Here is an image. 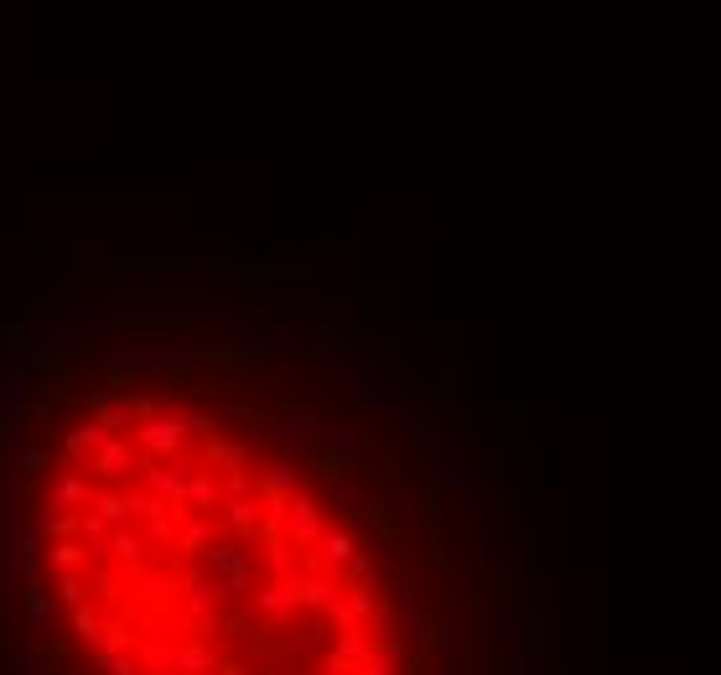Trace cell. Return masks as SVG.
<instances>
[{
	"label": "cell",
	"instance_id": "1",
	"mask_svg": "<svg viewBox=\"0 0 721 675\" xmlns=\"http://www.w3.org/2000/svg\"><path fill=\"white\" fill-rule=\"evenodd\" d=\"M193 437V426H187V405H167L161 416H146L130 426V442H136L146 457H182Z\"/></svg>",
	"mask_w": 721,
	"mask_h": 675
},
{
	"label": "cell",
	"instance_id": "2",
	"mask_svg": "<svg viewBox=\"0 0 721 675\" xmlns=\"http://www.w3.org/2000/svg\"><path fill=\"white\" fill-rule=\"evenodd\" d=\"M94 504V473L83 462H62L58 473L47 478V510H62V515H83Z\"/></svg>",
	"mask_w": 721,
	"mask_h": 675
},
{
	"label": "cell",
	"instance_id": "3",
	"mask_svg": "<svg viewBox=\"0 0 721 675\" xmlns=\"http://www.w3.org/2000/svg\"><path fill=\"white\" fill-rule=\"evenodd\" d=\"M140 462H146V453H140V447L125 437V432H115V437L104 442V447H99V453L89 457L83 468H89L99 483H130V473H136Z\"/></svg>",
	"mask_w": 721,
	"mask_h": 675
},
{
	"label": "cell",
	"instance_id": "4",
	"mask_svg": "<svg viewBox=\"0 0 721 675\" xmlns=\"http://www.w3.org/2000/svg\"><path fill=\"white\" fill-rule=\"evenodd\" d=\"M203 561H208V572L229 576V582H234V593H254V582H260V561H254V551H244V540H239V536L218 540Z\"/></svg>",
	"mask_w": 721,
	"mask_h": 675
},
{
	"label": "cell",
	"instance_id": "5",
	"mask_svg": "<svg viewBox=\"0 0 721 675\" xmlns=\"http://www.w3.org/2000/svg\"><path fill=\"white\" fill-rule=\"evenodd\" d=\"M140 483L151 489L167 504H187V489H193V468L176 462V457H146L140 462Z\"/></svg>",
	"mask_w": 721,
	"mask_h": 675
},
{
	"label": "cell",
	"instance_id": "6",
	"mask_svg": "<svg viewBox=\"0 0 721 675\" xmlns=\"http://www.w3.org/2000/svg\"><path fill=\"white\" fill-rule=\"evenodd\" d=\"M322 536H328V510H322L312 494H296V499H291V510H286V540L317 557Z\"/></svg>",
	"mask_w": 721,
	"mask_h": 675
},
{
	"label": "cell",
	"instance_id": "7",
	"mask_svg": "<svg viewBox=\"0 0 721 675\" xmlns=\"http://www.w3.org/2000/svg\"><path fill=\"white\" fill-rule=\"evenodd\" d=\"M250 608H254V618H265V623H286L291 614H301L296 576H265V582L250 593Z\"/></svg>",
	"mask_w": 721,
	"mask_h": 675
},
{
	"label": "cell",
	"instance_id": "8",
	"mask_svg": "<svg viewBox=\"0 0 721 675\" xmlns=\"http://www.w3.org/2000/svg\"><path fill=\"white\" fill-rule=\"evenodd\" d=\"M218 540H229V519L224 515H187L182 519V536H176V551H187V557H208Z\"/></svg>",
	"mask_w": 721,
	"mask_h": 675
},
{
	"label": "cell",
	"instance_id": "9",
	"mask_svg": "<svg viewBox=\"0 0 721 675\" xmlns=\"http://www.w3.org/2000/svg\"><path fill=\"white\" fill-rule=\"evenodd\" d=\"M353 557H358V540H353L348 525H328V536H322V546H317V572H332L348 582V567Z\"/></svg>",
	"mask_w": 721,
	"mask_h": 675
},
{
	"label": "cell",
	"instance_id": "10",
	"mask_svg": "<svg viewBox=\"0 0 721 675\" xmlns=\"http://www.w3.org/2000/svg\"><path fill=\"white\" fill-rule=\"evenodd\" d=\"M317 453L332 462V473H353L358 457H364V442H358V432H348V426H328V432L317 437Z\"/></svg>",
	"mask_w": 721,
	"mask_h": 675
},
{
	"label": "cell",
	"instance_id": "11",
	"mask_svg": "<svg viewBox=\"0 0 721 675\" xmlns=\"http://www.w3.org/2000/svg\"><path fill=\"white\" fill-rule=\"evenodd\" d=\"M110 437H115V432H110L99 416L73 421V426H68V437H62V462H89V457H94Z\"/></svg>",
	"mask_w": 721,
	"mask_h": 675
},
{
	"label": "cell",
	"instance_id": "12",
	"mask_svg": "<svg viewBox=\"0 0 721 675\" xmlns=\"http://www.w3.org/2000/svg\"><path fill=\"white\" fill-rule=\"evenodd\" d=\"M224 519H229V536L260 540V530H265V499H260V494L224 499Z\"/></svg>",
	"mask_w": 721,
	"mask_h": 675
},
{
	"label": "cell",
	"instance_id": "13",
	"mask_svg": "<svg viewBox=\"0 0 721 675\" xmlns=\"http://www.w3.org/2000/svg\"><path fill=\"white\" fill-rule=\"evenodd\" d=\"M224 478L214 468H193V489H187V510L193 515H224Z\"/></svg>",
	"mask_w": 721,
	"mask_h": 675
},
{
	"label": "cell",
	"instance_id": "14",
	"mask_svg": "<svg viewBox=\"0 0 721 675\" xmlns=\"http://www.w3.org/2000/svg\"><path fill=\"white\" fill-rule=\"evenodd\" d=\"M369 499H374V510H379L385 519H394L400 530H410V525H415V494H410V489H400V483H385V489H374Z\"/></svg>",
	"mask_w": 721,
	"mask_h": 675
},
{
	"label": "cell",
	"instance_id": "15",
	"mask_svg": "<svg viewBox=\"0 0 721 675\" xmlns=\"http://www.w3.org/2000/svg\"><path fill=\"white\" fill-rule=\"evenodd\" d=\"M358 675H405V639H400V634L379 639L369 655H364Z\"/></svg>",
	"mask_w": 721,
	"mask_h": 675
},
{
	"label": "cell",
	"instance_id": "16",
	"mask_svg": "<svg viewBox=\"0 0 721 675\" xmlns=\"http://www.w3.org/2000/svg\"><path fill=\"white\" fill-rule=\"evenodd\" d=\"M104 525H130L136 519V510H130V494H125V483H104V489H94V504H89Z\"/></svg>",
	"mask_w": 721,
	"mask_h": 675
},
{
	"label": "cell",
	"instance_id": "17",
	"mask_svg": "<svg viewBox=\"0 0 721 675\" xmlns=\"http://www.w3.org/2000/svg\"><path fill=\"white\" fill-rule=\"evenodd\" d=\"M218 665H224V655L208 644H176L172 675H218Z\"/></svg>",
	"mask_w": 721,
	"mask_h": 675
},
{
	"label": "cell",
	"instance_id": "18",
	"mask_svg": "<svg viewBox=\"0 0 721 675\" xmlns=\"http://www.w3.org/2000/svg\"><path fill=\"white\" fill-rule=\"evenodd\" d=\"M260 494H275V499H296L301 494V478L286 457H275L271 468H260Z\"/></svg>",
	"mask_w": 721,
	"mask_h": 675
},
{
	"label": "cell",
	"instance_id": "19",
	"mask_svg": "<svg viewBox=\"0 0 721 675\" xmlns=\"http://www.w3.org/2000/svg\"><path fill=\"white\" fill-rule=\"evenodd\" d=\"M203 462H208L214 473H229V468H250V447H244V442L214 437L208 447H203Z\"/></svg>",
	"mask_w": 721,
	"mask_h": 675
},
{
	"label": "cell",
	"instance_id": "20",
	"mask_svg": "<svg viewBox=\"0 0 721 675\" xmlns=\"http://www.w3.org/2000/svg\"><path fill=\"white\" fill-rule=\"evenodd\" d=\"M104 557L125 561V567H140L146 561V536H140L136 525H115V536H110V551Z\"/></svg>",
	"mask_w": 721,
	"mask_h": 675
},
{
	"label": "cell",
	"instance_id": "21",
	"mask_svg": "<svg viewBox=\"0 0 721 675\" xmlns=\"http://www.w3.org/2000/svg\"><path fill=\"white\" fill-rule=\"evenodd\" d=\"M47 567H53V572H83V567H89V546L58 536L53 546H47Z\"/></svg>",
	"mask_w": 721,
	"mask_h": 675
},
{
	"label": "cell",
	"instance_id": "22",
	"mask_svg": "<svg viewBox=\"0 0 721 675\" xmlns=\"http://www.w3.org/2000/svg\"><path fill=\"white\" fill-rule=\"evenodd\" d=\"M281 650L291 660H317V655H328V634H322V629H307V634H291Z\"/></svg>",
	"mask_w": 721,
	"mask_h": 675
},
{
	"label": "cell",
	"instance_id": "23",
	"mask_svg": "<svg viewBox=\"0 0 721 675\" xmlns=\"http://www.w3.org/2000/svg\"><path fill=\"white\" fill-rule=\"evenodd\" d=\"M26 623H32V629H47V593H42V582H32V587H26Z\"/></svg>",
	"mask_w": 721,
	"mask_h": 675
},
{
	"label": "cell",
	"instance_id": "24",
	"mask_svg": "<svg viewBox=\"0 0 721 675\" xmlns=\"http://www.w3.org/2000/svg\"><path fill=\"white\" fill-rule=\"evenodd\" d=\"M53 593H58L62 603H68V608H79V603H83V572H58Z\"/></svg>",
	"mask_w": 721,
	"mask_h": 675
},
{
	"label": "cell",
	"instance_id": "25",
	"mask_svg": "<svg viewBox=\"0 0 721 675\" xmlns=\"http://www.w3.org/2000/svg\"><path fill=\"white\" fill-rule=\"evenodd\" d=\"M187 426H193V437H203V442L218 437V421L208 416V411H187Z\"/></svg>",
	"mask_w": 721,
	"mask_h": 675
},
{
	"label": "cell",
	"instance_id": "26",
	"mask_svg": "<svg viewBox=\"0 0 721 675\" xmlns=\"http://www.w3.org/2000/svg\"><path fill=\"white\" fill-rule=\"evenodd\" d=\"M265 675H301V665H296V660H286V665H271Z\"/></svg>",
	"mask_w": 721,
	"mask_h": 675
}]
</instances>
